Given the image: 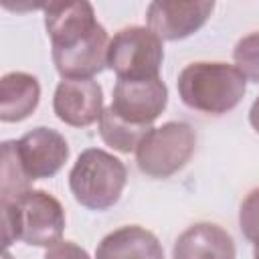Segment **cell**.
Here are the masks:
<instances>
[{
    "label": "cell",
    "instance_id": "ffe728a7",
    "mask_svg": "<svg viewBox=\"0 0 259 259\" xmlns=\"http://www.w3.org/2000/svg\"><path fill=\"white\" fill-rule=\"evenodd\" d=\"M253 259H259V245L253 249Z\"/></svg>",
    "mask_w": 259,
    "mask_h": 259
},
{
    "label": "cell",
    "instance_id": "ac0fdd59",
    "mask_svg": "<svg viewBox=\"0 0 259 259\" xmlns=\"http://www.w3.org/2000/svg\"><path fill=\"white\" fill-rule=\"evenodd\" d=\"M42 259H91L89 253L73 241H59L47 249Z\"/></svg>",
    "mask_w": 259,
    "mask_h": 259
},
{
    "label": "cell",
    "instance_id": "5b68a950",
    "mask_svg": "<svg viewBox=\"0 0 259 259\" xmlns=\"http://www.w3.org/2000/svg\"><path fill=\"white\" fill-rule=\"evenodd\" d=\"M196 148V134L184 121L152 127L136 148V164L150 178H170L182 170Z\"/></svg>",
    "mask_w": 259,
    "mask_h": 259
},
{
    "label": "cell",
    "instance_id": "7c38bea8",
    "mask_svg": "<svg viewBox=\"0 0 259 259\" xmlns=\"http://www.w3.org/2000/svg\"><path fill=\"white\" fill-rule=\"evenodd\" d=\"M95 259H164V249L152 231L140 225H125L99 241Z\"/></svg>",
    "mask_w": 259,
    "mask_h": 259
},
{
    "label": "cell",
    "instance_id": "8992f818",
    "mask_svg": "<svg viewBox=\"0 0 259 259\" xmlns=\"http://www.w3.org/2000/svg\"><path fill=\"white\" fill-rule=\"evenodd\" d=\"M162 61V40L148 26H125L109 40L107 67L117 75V79H156L160 77Z\"/></svg>",
    "mask_w": 259,
    "mask_h": 259
},
{
    "label": "cell",
    "instance_id": "4fadbf2b",
    "mask_svg": "<svg viewBox=\"0 0 259 259\" xmlns=\"http://www.w3.org/2000/svg\"><path fill=\"white\" fill-rule=\"evenodd\" d=\"M40 101L38 79L24 71H10L0 79V119L16 123L26 119Z\"/></svg>",
    "mask_w": 259,
    "mask_h": 259
},
{
    "label": "cell",
    "instance_id": "e0dca14e",
    "mask_svg": "<svg viewBox=\"0 0 259 259\" xmlns=\"http://www.w3.org/2000/svg\"><path fill=\"white\" fill-rule=\"evenodd\" d=\"M239 227L245 239L257 247L259 245V188H253L243 198L239 208Z\"/></svg>",
    "mask_w": 259,
    "mask_h": 259
},
{
    "label": "cell",
    "instance_id": "8fae6325",
    "mask_svg": "<svg viewBox=\"0 0 259 259\" xmlns=\"http://www.w3.org/2000/svg\"><path fill=\"white\" fill-rule=\"evenodd\" d=\"M237 249L229 231L217 223H194L172 247V259H235Z\"/></svg>",
    "mask_w": 259,
    "mask_h": 259
},
{
    "label": "cell",
    "instance_id": "ba28073f",
    "mask_svg": "<svg viewBox=\"0 0 259 259\" xmlns=\"http://www.w3.org/2000/svg\"><path fill=\"white\" fill-rule=\"evenodd\" d=\"M212 10V0H156L146 10V22L160 40H182L200 30Z\"/></svg>",
    "mask_w": 259,
    "mask_h": 259
},
{
    "label": "cell",
    "instance_id": "6da1fadb",
    "mask_svg": "<svg viewBox=\"0 0 259 259\" xmlns=\"http://www.w3.org/2000/svg\"><path fill=\"white\" fill-rule=\"evenodd\" d=\"M42 10L53 63L63 79H93L107 67L111 38L97 22L91 2H49Z\"/></svg>",
    "mask_w": 259,
    "mask_h": 259
},
{
    "label": "cell",
    "instance_id": "5bb4252c",
    "mask_svg": "<svg viewBox=\"0 0 259 259\" xmlns=\"http://www.w3.org/2000/svg\"><path fill=\"white\" fill-rule=\"evenodd\" d=\"M152 127H138V125H132L123 119H119L111 107H105L103 113H101V119H99V136L101 140L121 152V154H130V152H136L138 144L142 142V138L150 132Z\"/></svg>",
    "mask_w": 259,
    "mask_h": 259
},
{
    "label": "cell",
    "instance_id": "9c48e42d",
    "mask_svg": "<svg viewBox=\"0 0 259 259\" xmlns=\"http://www.w3.org/2000/svg\"><path fill=\"white\" fill-rule=\"evenodd\" d=\"M16 154L30 180L55 176L69 160V144L53 127H32L16 140Z\"/></svg>",
    "mask_w": 259,
    "mask_h": 259
},
{
    "label": "cell",
    "instance_id": "277c9868",
    "mask_svg": "<svg viewBox=\"0 0 259 259\" xmlns=\"http://www.w3.org/2000/svg\"><path fill=\"white\" fill-rule=\"evenodd\" d=\"M125 182V164L101 148L83 150L69 172V188L73 198L91 210H105L113 206L119 200Z\"/></svg>",
    "mask_w": 259,
    "mask_h": 259
},
{
    "label": "cell",
    "instance_id": "d6986e66",
    "mask_svg": "<svg viewBox=\"0 0 259 259\" xmlns=\"http://www.w3.org/2000/svg\"><path fill=\"white\" fill-rule=\"evenodd\" d=\"M249 123H251V127L259 134V97L251 103V109H249Z\"/></svg>",
    "mask_w": 259,
    "mask_h": 259
},
{
    "label": "cell",
    "instance_id": "9a60e30c",
    "mask_svg": "<svg viewBox=\"0 0 259 259\" xmlns=\"http://www.w3.org/2000/svg\"><path fill=\"white\" fill-rule=\"evenodd\" d=\"M32 180L24 172L16 154V140L2 142V174H0V202H8L18 194L30 190Z\"/></svg>",
    "mask_w": 259,
    "mask_h": 259
},
{
    "label": "cell",
    "instance_id": "7a4b0ae2",
    "mask_svg": "<svg viewBox=\"0 0 259 259\" xmlns=\"http://www.w3.org/2000/svg\"><path fill=\"white\" fill-rule=\"evenodd\" d=\"M176 87L186 107L208 115H223L241 103L247 91V79L235 65L196 61L180 71Z\"/></svg>",
    "mask_w": 259,
    "mask_h": 259
},
{
    "label": "cell",
    "instance_id": "52a82bcc",
    "mask_svg": "<svg viewBox=\"0 0 259 259\" xmlns=\"http://www.w3.org/2000/svg\"><path fill=\"white\" fill-rule=\"evenodd\" d=\"M166 105H168V87L160 77H156V79H140V81L117 79L109 107L119 119L132 125L152 127V123L160 117Z\"/></svg>",
    "mask_w": 259,
    "mask_h": 259
},
{
    "label": "cell",
    "instance_id": "2e32d148",
    "mask_svg": "<svg viewBox=\"0 0 259 259\" xmlns=\"http://www.w3.org/2000/svg\"><path fill=\"white\" fill-rule=\"evenodd\" d=\"M233 61L245 79L259 83V32H251L239 38L233 49Z\"/></svg>",
    "mask_w": 259,
    "mask_h": 259
},
{
    "label": "cell",
    "instance_id": "3957f363",
    "mask_svg": "<svg viewBox=\"0 0 259 259\" xmlns=\"http://www.w3.org/2000/svg\"><path fill=\"white\" fill-rule=\"evenodd\" d=\"M2 204V237L8 247L22 241L32 247H53L65 231V208L47 190L30 188Z\"/></svg>",
    "mask_w": 259,
    "mask_h": 259
},
{
    "label": "cell",
    "instance_id": "30bf717a",
    "mask_svg": "<svg viewBox=\"0 0 259 259\" xmlns=\"http://www.w3.org/2000/svg\"><path fill=\"white\" fill-rule=\"evenodd\" d=\"M55 115L73 127H87L101 119L103 91L93 79H63L53 95Z\"/></svg>",
    "mask_w": 259,
    "mask_h": 259
}]
</instances>
